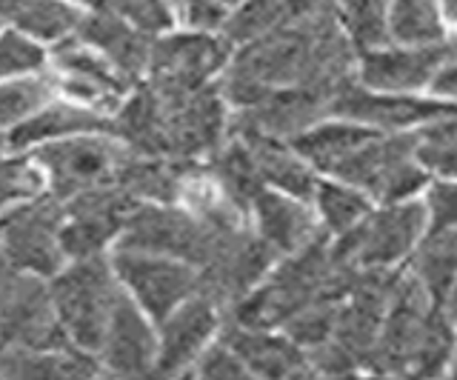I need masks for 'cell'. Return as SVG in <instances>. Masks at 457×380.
I'll return each mask as SVG.
<instances>
[{
	"instance_id": "1",
	"label": "cell",
	"mask_w": 457,
	"mask_h": 380,
	"mask_svg": "<svg viewBox=\"0 0 457 380\" xmlns=\"http://www.w3.org/2000/svg\"><path fill=\"white\" fill-rule=\"evenodd\" d=\"M357 52L343 35L337 15L283 18L275 29L235 46L218 78L228 109H246L283 87H314L335 95L354 78Z\"/></svg>"
},
{
	"instance_id": "2",
	"label": "cell",
	"mask_w": 457,
	"mask_h": 380,
	"mask_svg": "<svg viewBox=\"0 0 457 380\" xmlns=\"http://www.w3.org/2000/svg\"><path fill=\"white\" fill-rule=\"evenodd\" d=\"M232 109L218 83L200 89H161L135 83L112 115V135L146 158L204 161L228 135Z\"/></svg>"
},
{
	"instance_id": "3",
	"label": "cell",
	"mask_w": 457,
	"mask_h": 380,
	"mask_svg": "<svg viewBox=\"0 0 457 380\" xmlns=\"http://www.w3.org/2000/svg\"><path fill=\"white\" fill-rule=\"evenodd\" d=\"M49 294L69 343L86 355H95L123 294L109 255L66 260L63 269L49 277Z\"/></svg>"
},
{
	"instance_id": "4",
	"label": "cell",
	"mask_w": 457,
	"mask_h": 380,
	"mask_svg": "<svg viewBox=\"0 0 457 380\" xmlns=\"http://www.w3.org/2000/svg\"><path fill=\"white\" fill-rule=\"evenodd\" d=\"M29 154L46 178V192L69 201L92 189L118 186L120 169L135 152L112 132H83L40 144Z\"/></svg>"
},
{
	"instance_id": "5",
	"label": "cell",
	"mask_w": 457,
	"mask_h": 380,
	"mask_svg": "<svg viewBox=\"0 0 457 380\" xmlns=\"http://www.w3.org/2000/svg\"><path fill=\"white\" fill-rule=\"evenodd\" d=\"M326 178L361 189L371 203L418 198L426 183L432 180L411 154V132H371Z\"/></svg>"
},
{
	"instance_id": "6",
	"label": "cell",
	"mask_w": 457,
	"mask_h": 380,
	"mask_svg": "<svg viewBox=\"0 0 457 380\" xmlns=\"http://www.w3.org/2000/svg\"><path fill=\"white\" fill-rule=\"evenodd\" d=\"M240 227H246V223H240ZM226 229L235 227L206 223L204 218L189 212L183 203H137L129 212L126 227L114 249L152 252V255L186 260L195 269H200Z\"/></svg>"
},
{
	"instance_id": "7",
	"label": "cell",
	"mask_w": 457,
	"mask_h": 380,
	"mask_svg": "<svg viewBox=\"0 0 457 380\" xmlns=\"http://www.w3.org/2000/svg\"><path fill=\"white\" fill-rule=\"evenodd\" d=\"M426 232V212L418 198L397 203H375L366 218L332 241L335 258L352 266H378V269H395L403 266L411 249Z\"/></svg>"
},
{
	"instance_id": "8",
	"label": "cell",
	"mask_w": 457,
	"mask_h": 380,
	"mask_svg": "<svg viewBox=\"0 0 457 380\" xmlns=\"http://www.w3.org/2000/svg\"><path fill=\"white\" fill-rule=\"evenodd\" d=\"M232 52L235 46L220 32L175 26V29L152 37L149 63L143 80L161 89L209 87V83H218L228 58H232Z\"/></svg>"
},
{
	"instance_id": "9",
	"label": "cell",
	"mask_w": 457,
	"mask_h": 380,
	"mask_svg": "<svg viewBox=\"0 0 457 380\" xmlns=\"http://www.w3.org/2000/svg\"><path fill=\"white\" fill-rule=\"evenodd\" d=\"M63 203L54 194L43 192L40 198L12 209L0 218V252L14 269L52 277L66 266L61 249Z\"/></svg>"
},
{
	"instance_id": "10",
	"label": "cell",
	"mask_w": 457,
	"mask_h": 380,
	"mask_svg": "<svg viewBox=\"0 0 457 380\" xmlns=\"http://www.w3.org/2000/svg\"><path fill=\"white\" fill-rule=\"evenodd\" d=\"M109 260L126 294L146 312L154 326L171 309L200 292V272L186 260L135 249H112Z\"/></svg>"
},
{
	"instance_id": "11",
	"label": "cell",
	"mask_w": 457,
	"mask_h": 380,
	"mask_svg": "<svg viewBox=\"0 0 457 380\" xmlns=\"http://www.w3.org/2000/svg\"><path fill=\"white\" fill-rule=\"evenodd\" d=\"M49 72L54 78L57 95L106 118L120 109L123 97L135 87L78 35H69L49 46Z\"/></svg>"
},
{
	"instance_id": "12",
	"label": "cell",
	"mask_w": 457,
	"mask_h": 380,
	"mask_svg": "<svg viewBox=\"0 0 457 380\" xmlns=\"http://www.w3.org/2000/svg\"><path fill=\"white\" fill-rule=\"evenodd\" d=\"M280 258L249 227L226 229L214 244L209 260L200 266V294L218 303L223 312L249 294Z\"/></svg>"
},
{
	"instance_id": "13",
	"label": "cell",
	"mask_w": 457,
	"mask_h": 380,
	"mask_svg": "<svg viewBox=\"0 0 457 380\" xmlns=\"http://www.w3.org/2000/svg\"><path fill=\"white\" fill-rule=\"evenodd\" d=\"M63 203L61 249L66 260L109 255L126 227L129 212L137 206L120 186H104L75 194Z\"/></svg>"
},
{
	"instance_id": "14",
	"label": "cell",
	"mask_w": 457,
	"mask_h": 380,
	"mask_svg": "<svg viewBox=\"0 0 457 380\" xmlns=\"http://www.w3.org/2000/svg\"><path fill=\"white\" fill-rule=\"evenodd\" d=\"M454 101H437L428 95H395L361 87L354 78L332 95L328 118L369 126L375 132H411L414 126L452 115Z\"/></svg>"
},
{
	"instance_id": "15",
	"label": "cell",
	"mask_w": 457,
	"mask_h": 380,
	"mask_svg": "<svg viewBox=\"0 0 457 380\" xmlns=\"http://www.w3.org/2000/svg\"><path fill=\"white\" fill-rule=\"evenodd\" d=\"M454 58V40L426 46L383 44L378 49L357 52L354 80L366 89L395 95H426L428 83L443 63Z\"/></svg>"
},
{
	"instance_id": "16",
	"label": "cell",
	"mask_w": 457,
	"mask_h": 380,
	"mask_svg": "<svg viewBox=\"0 0 457 380\" xmlns=\"http://www.w3.org/2000/svg\"><path fill=\"white\" fill-rule=\"evenodd\" d=\"M223 309L206 294H192L157 323V358L152 377H186L195 358L220 329Z\"/></svg>"
},
{
	"instance_id": "17",
	"label": "cell",
	"mask_w": 457,
	"mask_h": 380,
	"mask_svg": "<svg viewBox=\"0 0 457 380\" xmlns=\"http://www.w3.org/2000/svg\"><path fill=\"white\" fill-rule=\"evenodd\" d=\"M157 358V326L129 298L126 289L100 337L95 360L100 372L114 377H152Z\"/></svg>"
},
{
	"instance_id": "18",
	"label": "cell",
	"mask_w": 457,
	"mask_h": 380,
	"mask_svg": "<svg viewBox=\"0 0 457 380\" xmlns=\"http://www.w3.org/2000/svg\"><path fill=\"white\" fill-rule=\"evenodd\" d=\"M328 103H332V95L323 89L283 87L257 97L246 109H235L232 120L269 137L295 140L297 135L312 129L314 123L328 118Z\"/></svg>"
},
{
	"instance_id": "19",
	"label": "cell",
	"mask_w": 457,
	"mask_h": 380,
	"mask_svg": "<svg viewBox=\"0 0 457 380\" xmlns=\"http://www.w3.org/2000/svg\"><path fill=\"white\" fill-rule=\"evenodd\" d=\"M249 227L266 246L278 252V258L292 255L312 244L314 237L326 235L309 201L269 186H261L252 194Z\"/></svg>"
},
{
	"instance_id": "20",
	"label": "cell",
	"mask_w": 457,
	"mask_h": 380,
	"mask_svg": "<svg viewBox=\"0 0 457 380\" xmlns=\"http://www.w3.org/2000/svg\"><path fill=\"white\" fill-rule=\"evenodd\" d=\"M218 337L237 351L252 377H312L306 351L280 329L246 326L223 315Z\"/></svg>"
},
{
	"instance_id": "21",
	"label": "cell",
	"mask_w": 457,
	"mask_h": 380,
	"mask_svg": "<svg viewBox=\"0 0 457 380\" xmlns=\"http://www.w3.org/2000/svg\"><path fill=\"white\" fill-rule=\"evenodd\" d=\"M228 132H232L243 144V149L249 152V161L261 186L295 194V198H303V201L312 198V189L320 175L292 149L289 140L261 135L237 120H228Z\"/></svg>"
},
{
	"instance_id": "22",
	"label": "cell",
	"mask_w": 457,
	"mask_h": 380,
	"mask_svg": "<svg viewBox=\"0 0 457 380\" xmlns=\"http://www.w3.org/2000/svg\"><path fill=\"white\" fill-rule=\"evenodd\" d=\"M75 35L83 40V44L97 49L123 78H129L132 83L143 80V75H146L149 49H152L154 35L140 32L137 26L123 21L120 15H114V12H109V9L83 12Z\"/></svg>"
},
{
	"instance_id": "23",
	"label": "cell",
	"mask_w": 457,
	"mask_h": 380,
	"mask_svg": "<svg viewBox=\"0 0 457 380\" xmlns=\"http://www.w3.org/2000/svg\"><path fill=\"white\" fill-rule=\"evenodd\" d=\"M83 132H112V118L57 95L46 106H40L32 118H26L21 126H14L12 132L4 135V149L29 152L40 144H49V140Z\"/></svg>"
},
{
	"instance_id": "24",
	"label": "cell",
	"mask_w": 457,
	"mask_h": 380,
	"mask_svg": "<svg viewBox=\"0 0 457 380\" xmlns=\"http://www.w3.org/2000/svg\"><path fill=\"white\" fill-rule=\"evenodd\" d=\"M403 269L418 280L428 301L440 309H454L457 280V227L426 229L418 246L411 249Z\"/></svg>"
},
{
	"instance_id": "25",
	"label": "cell",
	"mask_w": 457,
	"mask_h": 380,
	"mask_svg": "<svg viewBox=\"0 0 457 380\" xmlns=\"http://www.w3.org/2000/svg\"><path fill=\"white\" fill-rule=\"evenodd\" d=\"M83 12L86 9L69 0H0V23L23 32L46 49L78 32Z\"/></svg>"
},
{
	"instance_id": "26",
	"label": "cell",
	"mask_w": 457,
	"mask_h": 380,
	"mask_svg": "<svg viewBox=\"0 0 457 380\" xmlns=\"http://www.w3.org/2000/svg\"><path fill=\"white\" fill-rule=\"evenodd\" d=\"M454 40L443 0H389V44L426 46Z\"/></svg>"
},
{
	"instance_id": "27",
	"label": "cell",
	"mask_w": 457,
	"mask_h": 380,
	"mask_svg": "<svg viewBox=\"0 0 457 380\" xmlns=\"http://www.w3.org/2000/svg\"><path fill=\"white\" fill-rule=\"evenodd\" d=\"M314 215L320 220V229L328 237H337L343 232H349L352 227H357L366 212L375 203H371L361 189L349 186V183L335 180V178H318L312 189V198H309Z\"/></svg>"
},
{
	"instance_id": "28",
	"label": "cell",
	"mask_w": 457,
	"mask_h": 380,
	"mask_svg": "<svg viewBox=\"0 0 457 380\" xmlns=\"http://www.w3.org/2000/svg\"><path fill=\"white\" fill-rule=\"evenodd\" d=\"M411 154L428 178L454 180L457 172V120L440 115L411 129Z\"/></svg>"
},
{
	"instance_id": "29",
	"label": "cell",
	"mask_w": 457,
	"mask_h": 380,
	"mask_svg": "<svg viewBox=\"0 0 457 380\" xmlns=\"http://www.w3.org/2000/svg\"><path fill=\"white\" fill-rule=\"evenodd\" d=\"M57 97V87L49 69L23 78L0 80V135L12 132L26 118H32L40 106Z\"/></svg>"
},
{
	"instance_id": "30",
	"label": "cell",
	"mask_w": 457,
	"mask_h": 380,
	"mask_svg": "<svg viewBox=\"0 0 457 380\" xmlns=\"http://www.w3.org/2000/svg\"><path fill=\"white\" fill-rule=\"evenodd\" d=\"M337 23L354 52L389 44V0H337Z\"/></svg>"
},
{
	"instance_id": "31",
	"label": "cell",
	"mask_w": 457,
	"mask_h": 380,
	"mask_svg": "<svg viewBox=\"0 0 457 380\" xmlns=\"http://www.w3.org/2000/svg\"><path fill=\"white\" fill-rule=\"evenodd\" d=\"M43 192H46V178L32 154L0 149V218L40 198Z\"/></svg>"
},
{
	"instance_id": "32",
	"label": "cell",
	"mask_w": 457,
	"mask_h": 380,
	"mask_svg": "<svg viewBox=\"0 0 457 380\" xmlns=\"http://www.w3.org/2000/svg\"><path fill=\"white\" fill-rule=\"evenodd\" d=\"M286 18V0H240L235 9L226 12L220 23V35L232 46L266 35Z\"/></svg>"
},
{
	"instance_id": "33",
	"label": "cell",
	"mask_w": 457,
	"mask_h": 380,
	"mask_svg": "<svg viewBox=\"0 0 457 380\" xmlns=\"http://www.w3.org/2000/svg\"><path fill=\"white\" fill-rule=\"evenodd\" d=\"M337 303L340 301H335V298H314L312 303L300 306L297 312L283 323L280 332L303 351L312 349V346H320L323 341L332 337Z\"/></svg>"
},
{
	"instance_id": "34",
	"label": "cell",
	"mask_w": 457,
	"mask_h": 380,
	"mask_svg": "<svg viewBox=\"0 0 457 380\" xmlns=\"http://www.w3.org/2000/svg\"><path fill=\"white\" fill-rule=\"evenodd\" d=\"M43 69H49V49L0 23V80L35 75Z\"/></svg>"
},
{
	"instance_id": "35",
	"label": "cell",
	"mask_w": 457,
	"mask_h": 380,
	"mask_svg": "<svg viewBox=\"0 0 457 380\" xmlns=\"http://www.w3.org/2000/svg\"><path fill=\"white\" fill-rule=\"evenodd\" d=\"M100 9H109L120 15L132 26H137L146 35H161L178 26L175 12H171L169 0H104Z\"/></svg>"
},
{
	"instance_id": "36",
	"label": "cell",
	"mask_w": 457,
	"mask_h": 380,
	"mask_svg": "<svg viewBox=\"0 0 457 380\" xmlns=\"http://www.w3.org/2000/svg\"><path fill=\"white\" fill-rule=\"evenodd\" d=\"M186 377H204V380H246L252 377L249 369L237 358V351L228 346L223 337L214 335L206 343V349L195 358L192 369Z\"/></svg>"
},
{
	"instance_id": "37",
	"label": "cell",
	"mask_w": 457,
	"mask_h": 380,
	"mask_svg": "<svg viewBox=\"0 0 457 380\" xmlns=\"http://www.w3.org/2000/svg\"><path fill=\"white\" fill-rule=\"evenodd\" d=\"M423 212H426V229H449L457 227V189L454 180L432 178L423 186Z\"/></svg>"
},
{
	"instance_id": "38",
	"label": "cell",
	"mask_w": 457,
	"mask_h": 380,
	"mask_svg": "<svg viewBox=\"0 0 457 380\" xmlns=\"http://www.w3.org/2000/svg\"><path fill=\"white\" fill-rule=\"evenodd\" d=\"M454 78H457V63L454 58L449 63H443L437 69V75L428 83L426 95L428 97H437V101H454Z\"/></svg>"
},
{
	"instance_id": "39",
	"label": "cell",
	"mask_w": 457,
	"mask_h": 380,
	"mask_svg": "<svg viewBox=\"0 0 457 380\" xmlns=\"http://www.w3.org/2000/svg\"><path fill=\"white\" fill-rule=\"evenodd\" d=\"M69 4H75V6L89 12V9H100V6H104V0H69Z\"/></svg>"
},
{
	"instance_id": "40",
	"label": "cell",
	"mask_w": 457,
	"mask_h": 380,
	"mask_svg": "<svg viewBox=\"0 0 457 380\" xmlns=\"http://www.w3.org/2000/svg\"><path fill=\"white\" fill-rule=\"evenodd\" d=\"M0 149H4V135H0Z\"/></svg>"
}]
</instances>
